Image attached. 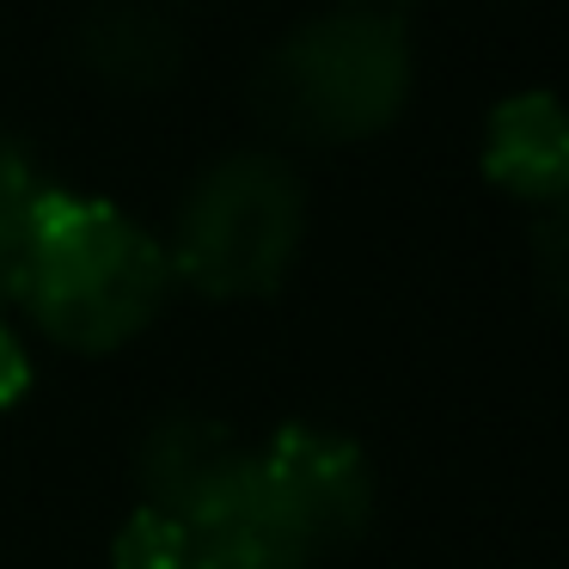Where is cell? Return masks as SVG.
Masks as SVG:
<instances>
[{"instance_id": "cell-4", "label": "cell", "mask_w": 569, "mask_h": 569, "mask_svg": "<svg viewBox=\"0 0 569 569\" xmlns=\"http://www.w3.org/2000/svg\"><path fill=\"white\" fill-rule=\"evenodd\" d=\"M148 508V502H141ZM166 520V569H319L325 557L276 496L258 453H239L190 502L153 508Z\"/></svg>"}, {"instance_id": "cell-10", "label": "cell", "mask_w": 569, "mask_h": 569, "mask_svg": "<svg viewBox=\"0 0 569 569\" xmlns=\"http://www.w3.org/2000/svg\"><path fill=\"white\" fill-rule=\"evenodd\" d=\"M532 276H539V295L551 300V312L569 319V197L551 202V209L532 214Z\"/></svg>"}, {"instance_id": "cell-9", "label": "cell", "mask_w": 569, "mask_h": 569, "mask_svg": "<svg viewBox=\"0 0 569 569\" xmlns=\"http://www.w3.org/2000/svg\"><path fill=\"white\" fill-rule=\"evenodd\" d=\"M50 190L56 184H50V172H43V160L31 153V141L0 123V239H7V246L26 233V221L38 214V202L50 197Z\"/></svg>"}, {"instance_id": "cell-11", "label": "cell", "mask_w": 569, "mask_h": 569, "mask_svg": "<svg viewBox=\"0 0 569 569\" xmlns=\"http://www.w3.org/2000/svg\"><path fill=\"white\" fill-rule=\"evenodd\" d=\"M31 380H38V368H31V343L19 337L13 319H0V410L26 405Z\"/></svg>"}, {"instance_id": "cell-3", "label": "cell", "mask_w": 569, "mask_h": 569, "mask_svg": "<svg viewBox=\"0 0 569 569\" xmlns=\"http://www.w3.org/2000/svg\"><path fill=\"white\" fill-rule=\"evenodd\" d=\"M307 178L276 148H233L209 160L178 197L166 227L172 282L202 300H263L295 276L307 251Z\"/></svg>"}, {"instance_id": "cell-13", "label": "cell", "mask_w": 569, "mask_h": 569, "mask_svg": "<svg viewBox=\"0 0 569 569\" xmlns=\"http://www.w3.org/2000/svg\"><path fill=\"white\" fill-rule=\"evenodd\" d=\"M337 7H361V13H386V19H405L417 0H337Z\"/></svg>"}, {"instance_id": "cell-8", "label": "cell", "mask_w": 569, "mask_h": 569, "mask_svg": "<svg viewBox=\"0 0 569 569\" xmlns=\"http://www.w3.org/2000/svg\"><path fill=\"white\" fill-rule=\"evenodd\" d=\"M239 453H246V441H239L221 417L172 405V410H160L136 441V490L148 508H178V502H190L202 483L221 478Z\"/></svg>"}, {"instance_id": "cell-12", "label": "cell", "mask_w": 569, "mask_h": 569, "mask_svg": "<svg viewBox=\"0 0 569 569\" xmlns=\"http://www.w3.org/2000/svg\"><path fill=\"white\" fill-rule=\"evenodd\" d=\"M13 312V246L0 239V319Z\"/></svg>"}, {"instance_id": "cell-5", "label": "cell", "mask_w": 569, "mask_h": 569, "mask_svg": "<svg viewBox=\"0 0 569 569\" xmlns=\"http://www.w3.org/2000/svg\"><path fill=\"white\" fill-rule=\"evenodd\" d=\"M258 466L270 471L276 496L288 502V515L300 520V532L312 539L319 557H337L373 527V466L361 453V441H349L343 429L325 422H282L263 435V447H251Z\"/></svg>"}, {"instance_id": "cell-6", "label": "cell", "mask_w": 569, "mask_h": 569, "mask_svg": "<svg viewBox=\"0 0 569 569\" xmlns=\"http://www.w3.org/2000/svg\"><path fill=\"white\" fill-rule=\"evenodd\" d=\"M68 50H74L80 74L99 80L104 92H123V99L178 87L190 62L184 26L160 0H92L68 31Z\"/></svg>"}, {"instance_id": "cell-14", "label": "cell", "mask_w": 569, "mask_h": 569, "mask_svg": "<svg viewBox=\"0 0 569 569\" xmlns=\"http://www.w3.org/2000/svg\"><path fill=\"white\" fill-rule=\"evenodd\" d=\"M160 7H172V13H178V7H184V0H160Z\"/></svg>"}, {"instance_id": "cell-7", "label": "cell", "mask_w": 569, "mask_h": 569, "mask_svg": "<svg viewBox=\"0 0 569 569\" xmlns=\"http://www.w3.org/2000/svg\"><path fill=\"white\" fill-rule=\"evenodd\" d=\"M478 166L532 214L569 197V104L557 92H515L483 117Z\"/></svg>"}, {"instance_id": "cell-2", "label": "cell", "mask_w": 569, "mask_h": 569, "mask_svg": "<svg viewBox=\"0 0 569 569\" xmlns=\"http://www.w3.org/2000/svg\"><path fill=\"white\" fill-rule=\"evenodd\" d=\"M417 92L410 26L361 7L300 19L251 74V111L295 148H361L405 117Z\"/></svg>"}, {"instance_id": "cell-1", "label": "cell", "mask_w": 569, "mask_h": 569, "mask_svg": "<svg viewBox=\"0 0 569 569\" xmlns=\"http://www.w3.org/2000/svg\"><path fill=\"white\" fill-rule=\"evenodd\" d=\"M166 239L111 197L56 184L13 239V312L68 356H117L172 300Z\"/></svg>"}]
</instances>
